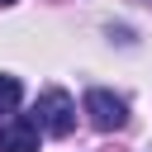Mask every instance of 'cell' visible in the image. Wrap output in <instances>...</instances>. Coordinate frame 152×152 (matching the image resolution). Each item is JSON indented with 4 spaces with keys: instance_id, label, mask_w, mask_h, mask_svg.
Instances as JSON below:
<instances>
[{
    "instance_id": "277c9868",
    "label": "cell",
    "mask_w": 152,
    "mask_h": 152,
    "mask_svg": "<svg viewBox=\"0 0 152 152\" xmlns=\"http://www.w3.org/2000/svg\"><path fill=\"white\" fill-rule=\"evenodd\" d=\"M19 95H24L19 81H14V76H0V114H14V109H19Z\"/></svg>"
},
{
    "instance_id": "7a4b0ae2",
    "label": "cell",
    "mask_w": 152,
    "mask_h": 152,
    "mask_svg": "<svg viewBox=\"0 0 152 152\" xmlns=\"http://www.w3.org/2000/svg\"><path fill=\"white\" fill-rule=\"evenodd\" d=\"M81 114L90 119V128H100V133H119L124 124H128V104L114 95V90H86V100H81Z\"/></svg>"
},
{
    "instance_id": "6da1fadb",
    "label": "cell",
    "mask_w": 152,
    "mask_h": 152,
    "mask_svg": "<svg viewBox=\"0 0 152 152\" xmlns=\"http://www.w3.org/2000/svg\"><path fill=\"white\" fill-rule=\"evenodd\" d=\"M33 124H38V133H48V138H66V133L76 128V100H71L66 90H43L38 104H33Z\"/></svg>"
},
{
    "instance_id": "3957f363",
    "label": "cell",
    "mask_w": 152,
    "mask_h": 152,
    "mask_svg": "<svg viewBox=\"0 0 152 152\" xmlns=\"http://www.w3.org/2000/svg\"><path fill=\"white\" fill-rule=\"evenodd\" d=\"M0 152H38V124L14 114L0 124Z\"/></svg>"
},
{
    "instance_id": "5b68a950",
    "label": "cell",
    "mask_w": 152,
    "mask_h": 152,
    "mask_svg": "<svg viewBox=\"0 0 152 152\" xmlns=\"http://www.w3.org/2000/svg\"><path fill=\"white\" fill-rule=\"evenodd\" d=\"M0 5H14V0H0Z\"/></svg>"
}]
</instances>
